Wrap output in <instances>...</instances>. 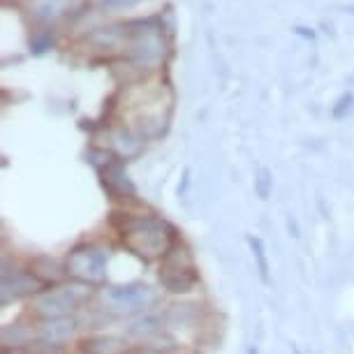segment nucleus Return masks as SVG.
I'll return each mask as SVG.
<instances>
[{
  "label": "nucleus",
  "mask_w": 354,
  "mask_h": 354,
  "mask_svg": "<svg viewBox=\"0 0 354 354\" xmlns=\"http://www.w3.org/2000/svg\"><path fill=\"white\" fill-rule=\"evenodd\" d=\"M88 297V285L86 283H70L53 287V290L39 292L32 299V308L37 315H42L46 319L53 317H65L70 310H75L84 299Z\"/></svg>",
  "instance_id": "2"
},
{
  "label": "nucleus",
  "mask_w": 354,
  "mask_h": 354,
  "mask_svg": "<svg viewBox=\"0 0 354 354\" xmlns=\"http://www.w3.org/2000/svg\"><path fill=\"white\" fill-rule=\"evenodd\" d=\"M294 354H301V352H299V350H294Z\"/></svg>",
  "instance_id": "18"
},
{
  "label": "nucleus",
  "mask_w": 354,
  "mask_h": 354,
  "mask_svg": "<svg viewBox=\"0 0 354 354\" xmlns=\"http://www.w3.org/2000/svg\"><path fill=\"white\" fill-rule=\"evenodd\" d=\"M28 338V331H21L19 324H10L3 329V343L5 347H12V345H21L24 340Z\"/></svg>",
  "instance_id": "11"
},
{
  "label": "nucleus",
  "mask_w": 354,
  "mask_h": 354,
  "mask_svg": "<svg viewBox=\"0 0 354 354\" xmlns=\"http://www.w3.org/2000/svg\"><path fill=\"white\" fill-rule=\"evenodd\" d=\"M118 350H123V343L118 338H100V340H93L91 343L93 354H113Z\"/></svg>",
  "instance_id": "10"
},
{
  "label": "nucleus",
  "mask_w": 354,
  "mask_h": 354,
  "mask_svg": "<svg viewBox=\"0 0 354 354\" xmlns=\"http://www.w3.org/2000/svg\"><path fill=\"white\" fill-rule=\"evenodd\" d=\"M125 354H158L153 347H137V350H130V352H125Z\"/></svg>",
  "instance_id": "17"
},
{
  "label": "nucleus",
  "mask_w": 354,
  "mask_h": 354,
  "mask_svg": "<svg viewBox=\"0 0 354 354\" xmlns=\"http://www.w3.org/2000/svg\"><path fill=\"white\" fill-rule=\"evenodd\" d=\"M271 183H273L271 171L269 169H259L257 178H255V190H257L259 199H269V195H271Z\"/></svg>",
  "instance_id": "12"
},
{
  "label": "nucleus",
  "mask_w": 354,
  "mask_h": 354,
  "mask_svg": "<svg viewBox=\"0 0 354 354\" xmlns=\"http://www.w3.org/2000/svg\"><path fill=\"white\" fill-rule=\"evenodd\" d=\"M121 232H123V243L139 257L156 259L169 255L171 230L165 220H160L156 216L125 218Z\"/></svg>",
  "instance_id": "1"
},
{
  "label": "nucleus",
  "mask_w": 354,
  "mask_h": 354,
  "mask_svg": "<svg viewBox=\"0 0 354 354\" xmlns=\"http://www.w3.org/2000/svg\"><path fill=\"white\" fill-rule=\"evenodd\" d=\"M106 259L109 252L97 245H84L70 252L68 257V273L75 276L79 283H100L106 276Z\"/></svg>",
  "instance_id": "4"
},
{
  "label": "nucleus",
  "mask_w": 354,
  "mask_h": 354,
  "mask_svg": "<svg viewBox=\"0 0 354 354\" xmlns=\"http://www.w3.org/2000/svg\"><path fill=\"white\" fill-rule=\"evenodd\" d=\"M352 104H354V95H352V93H345V95H340L336 106H333V118H343L345 113L352 109Z\"/></svg>",
  "instance_id": "14"
},
{
  "label": "nucleus",
  "mask_w": 354,
  "mask_h": 354,
  "mask_svg": "<svg viewBox=\"0 0 354 354\" xmlns=\"http://www.w3.org/2000/svg\"><path fill=\"white\" fill-rule=\"evenodd\" d=\"M104 308L118 315H135V313L149 308L156 301V292L149 285L130 283V285H109L100 292Z\"/></svg>",
  "instance_id": "3"
},
{
  "label": "nucleus",
  "mask_w": 354,
  "mask_h": 354,
  "mask_svg": "<svg viewBox=\"0 0 354 354\" xmlns=\"http://www.w3.org/2000/svg\"><path fill=\"white\" fill-rule=\"evenodd\" d=\"M75 326L77 324L68 317H53V319H46V322L39 324V336H42L46 345H61L68 338H72Z\"/></svg>",
  "instance_id": "7"
},
{
  "label": "nucleus",
  "mask_w": 354,
  "mask_h": 354,
  "mask_svg": "<svg viewBox=\"0 0 354 354\" xmlns=\"http://www.w3.org/2000/svg\"><path fill=\"white\" fill-rule=\"evenodd\" d=\"M294 32H297V35H301V37L315 39V30H313V28H306V26H297V28H294Z\"/></svg>",
  "instance_id": "16"
},
{
  "label": "nucleus",
  "mask_w": 354,
  "mask_h": 354,
  "mask_svg": "<svg viewBox=\"0 0 354 354\" xmlns=\"http://www.w3.org/2000/svg\"><path fill=\"white\" fill-rule=\"evenodd\" d=\"M137 0H104V5L109 8H128V5H135Z\"/></svg>",
  "instance_id": "15"
},
{
  "label": "nucleus",
  "mask_w": 354,
  "mask_h": 354,
  "mask_svg": "<svg viewBox=\"0 0 354 354\" xmlns=\"http://www.w3.org/2000/svg\"><path fill=\"white\" fill-rule=\"evenodd\" d=\"M42 283L32 276V273H26V271H19V269H10L8 262L3 266V285H0V301L10 304L15 299H21L26 294L30 292H37Z\"/></svg>",
  "instance_id": "6"
},
{
  "label": "nucleus",
  "mask_w": 354,
  "mask_h": 354,
  "mask_svg": "<svg viewBox=\"0 0 354 354\" xmlns=\"http://www.w3.org/2000/svg\"><path fill=\"white\" fill-rule=\"evenodd\" d=\"M104 183L109 185V190L113 192H118V195H132L135 192V188L128 183V178L123 176V165L121 162H111L109 167H106V171H104Z\"/></svg>",
  "instance_id": "8"
},
{
  "label": "nucleus",
  "mask_w": 354,
  "mask_h": 354,
  "mask_svg": "<svg viewBox=\"0 0 354 354\" xmlns=\"http://www.w3.org/2000/svg\"><path fill=\"white\" fill-rule=\"evenodd\" d=\"M248 243H250V248H252V255H255L259 278H262L264 283H269V259H266V250H264L262 239H257V236H248Z\"/></svg>",
  "instance_id": "9"
},
{
  "label": "nucleus",
  "mask_w": 354,
  "mask_h": 354,
  "mask_svg": "<svg viewBox=\"0 0 354 354\" xmlns=\"http://www.w3.org/2000/svg\"><path fill=\"white\" fill-rule=\"evenodd\" d=\"M51 42H53V35H51V30H44V32H39L37 37H32V42H30V46H32V53H44L46 49L51 46Z\"/></svg>",
  "instance_id": "13"
},
{
  "label": "nucleus",
  "mask_w": 354,
  "mask_h": 354,
  "mask_svg": "<svg viewBox=\"0 0 354 354\" xmlns=\"http://www.w3.org/2000/svg\"><path fill=\"white\" fill-rule=\"evenodd\" d=\"M160 283L169 292H190L197 285L192 259L185 255V250H174L165 257L160 266Z\"/></svg>",
  "instance_id": "5"
}]
</instances>
